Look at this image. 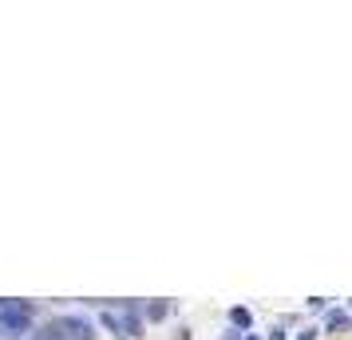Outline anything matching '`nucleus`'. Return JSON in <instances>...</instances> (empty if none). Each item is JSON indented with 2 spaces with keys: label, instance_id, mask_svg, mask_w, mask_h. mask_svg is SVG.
<instances>
[{
  "label": "nucleus",
  "instance_id": "obj_7",
  "mask_svg": "<svg viewBox=\"0 0 352 340\" xmlns=\"http://www.w3.org/2000/svg\"><path fill=\"white\" fill-rule=\"evenodd\" d=\"M245 340H257V337H245Z\"/></svg>",
  "mask_w": 352,
  "mask_h": 340
},
{
  "label": "nucleus",
  "instance_id": "obj_3",
  "mask_svg": "<svg viewBox=\"0 0 352 340\" xmlns=\"http://www.w3.org/2000/svg\"><path fill=\"white\" fill-rule=\"evenodd\" d=\"M99 321L107 324V328H115V332H119V337H127V340L143 337V324L135 321V313H131V305H127V313H123V317H119V313H111V308H107V313H103V317H99Z\"/></svg>",
  "mask_w": 352,
  "mask_h": 340
},
{
  "label": "nucleus",
  "instance_id": "obj_2",
  "mask_svg": "<svg viewBox=\"0 0 352 340\" xmlns=\"http://www.w3.org/2000/svg\"><path fill=\"white\" fill-rule=\"evenodd\" d=\"M48 332L56 340H96V324L87 317H56L48 324Z\"/></svg>",
  "mask_w": 352,
  "mask_h": 340
},
{
  "label": "nucleus",
  "instance_id": "obj_1",
  "mask_svg": "<svg viewBox=\"0 0 352 340\" xmlns=\"http://www.w3.org/2000/svg\"><path fill=\"white\" fill-rule=\"evenodd\" d=\"M28 321H32V305H24V301H4L0 305V332L4 337H24Z\"/></svg>",
  "mask_w": 352,
  "mask_h": 340
},
{
  "label": "nucleus",
  "instance_id": "obj_6",
  "mask_svg": "<svg viewBox=\"0 0 352 340\" xmlns=\"http://www.w3.org/2000/svg\"><path fill=\"white\" fill-rule=\"evenodd\" d=\"M146 317H151V321H162V317H166V305H146Z\"/></svg>",
  "mask_w": 352,
  "mask_h": 340
},
{
  "label": "nucleus",
  "instance_id": "obj_4",
  "mask_svg": "<svg viewBox=\"0 0 352 340\" xmlns=\"http://www.w3.org/2000/svg\"><path fill=\"white\" fill-rule=\"evenodd\" d=\"M324 328H329V332H336V328H349V313H340V308H336V313H329Z\"/></svg>",
  "mask_w": 352,
  "mask_h": 340
},
{
  "label": "nucleus",
  "instance_id": "obj_5",
  "mask_svg": "<svg viewBox=\"0 0 352 340\" xmlns=\"http://www.w3.org/2000/svg\"><path fill=\"white\" fill-rule=\"evenodd\" d=\"M230 321L238 324V328H245V324H254V317H250V308H234V313H230Z\"/></svg>",
  "mask_w": 352,
  "mask_h": 340
}]
</instances>
